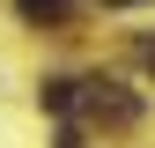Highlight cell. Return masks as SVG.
Returning <instances> with one entry per match:
<instances>
[{"label": "cell", "instance_id": "6da1fadb", "mask_svg": "<svg viewBox=\"0 0 155 148\" xmlns=\"http://www.w3.org/2000/svg\"><path fill=\"white\" fill-rule=\"evenodd\" d=\"M89 119H104V126H133V119H140V104L118 96V82H89Z\"/></svg>", "mask_w": 155, "mask_h": 148}, {"label": "cell", "instance_id": "3957f363", "mask_svg": "<svg viewBox=\"0 0 155 148\" xmlns=\"http://www.w3.org/2000/svg\"><path fill=\"white\" fill-rule=\"evenodd\" d=\"M104 8H133V0H104Z\"/></svg>", "mask_w": 155, "mask_h": 148}, {"label": "cell", "instance_id": "7a4b0ae2", "mask_svg": "<svg viewBox=\"0 0 155 148\" xmlns=\"http://www.w3.org/2000/svg\"><path fill=\"white\" fill-rule=\"evenodd\" d=\"M67 0H22V22H59Z\"/></svg>", "mask_w": 155, "mask_h": 148}]
</instances>
